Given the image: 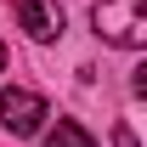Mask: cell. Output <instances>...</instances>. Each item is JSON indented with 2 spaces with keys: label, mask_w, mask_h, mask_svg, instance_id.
I'll return each instance as SVG.
<instances>
[{
  "label": "cell",
  "mask_w": 147,
  "mask_h": 147,
  "mask_svg": "<svg viewBox=\"0 0 147 147\" xmlns=\"http://www.w3.org/2000/svg\"><path fill=\"white\" fill-rule=\"evenodd\" d=\"M45 119H51V108H45V96L23 91V85H11V91H0V125H6V136H17V142H28V136H40V130H45Z\"/></svg>",
  "instance_id": "7a4b0ae2"
},
{
  "label": "cell",
  "mask_w": 147,
  "mask_h": 147,
  "mask_svg": "<svg viewBox=\"0 0 147 147\" xmlns=\"http://www.w3.org/2000/svg\"><path fill=\"white\" fill-rule=\"evenodd\" d=\"M96 34L119 45V51H142L147 45V0H96L91 6Z\"/></svg>",
  "instance_id": "6da1fadb"
},
{
  "label": "cell",
  "mask_w": 147,
  "mask_h": 147,
  "mask_svg": "<svg viewBox=\"0 0 147 147\" xmlns=\"http://www.w3.org/2000/svg\"><path fill=\"white\" fill-rule=\"evenodd\" d=\"M17 17L28 28V40H57L62 34V6L57 0H17Z\"/></svg>",
  "instance_id": "3957f363"
},
{
  "label": "cell",
  "mask_w": 147,
  "mask_h": 147,
  "mask_svg": "<svg viewBox=\"0 0 147 147\" xmlns=\"http://www.w3.org/2000/svg\"><path fill=\"white\" fill-rule=\"evenodd\" d=\"M51 147H102V142H96L79 119H57L51 125Z\"/></svg>",
  "instance_id": "277c9868"
},
{
  "label": "cell",
  "mask_w": 147,
  "mask_h": 147,
  "mask_svg": "<svg viewBox=\"0 0 147 147\" xmlns=\"http://www.w3.org/2000/svg\"><path fill=\"white\" fill-rule=\"evenodd\" d=\"M113 147H136V136H130V125H119V130H113Z\"/></svg>",
  "instance_id": "5b68a950"
},
{
  "label": "cell",
  "mask_w": 147,
  "mask_h": 147,
  "mask_svg": "<svg viewBox=\"0 0 147 147\" xmlns=\"http://www.w3.org/2000/svg\"><path fill=\"white\" fill-rule=\"evenodd\" d=\"M0 74H6V45H0Z\"/></svg>",
  "instance_id": "8992f818"
}]
</instances>
